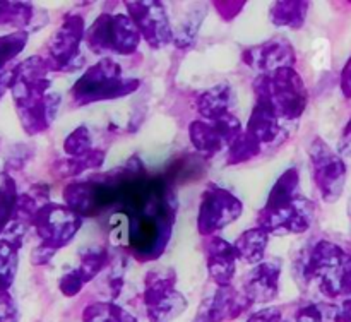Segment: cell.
Here are the masks:
<instances>
[{
    "mask_svg": "<svg viewBox=\"0 0 351 322\" xmlns=\"http://www.w3.org/2000/svg\"><path fill=\"white\" fill-rule=\"evenodd\" d=\"M115 209L129 225L127 242L137 260H156L167 249L177 216V195L161 175H151L139 156L112 171Z\"/></svg>",
    "mask_w": 351,
    "mask_h": 322,
    "instance_id": "obj_1",
    "label": "cell"
},
{
    "mask_svg": "<svg viewBox=\"0 0 351 322\" xmlns=\"http://www.w3.org/2000/svg\"><path fill=\"white\" fill-rule=\"evenodd\" d=\"M47 60L43 57L27 58L14 67V81L10 91L14 95L17 113L27 134H40L55 120L60 96L50 91Z\"/></svg>",
    "mask_w": 351,
    "mask_h": 322,
    "instance_id": "obj_2",
    "label": "cell"
},
{
    "mask_svg": "<svg viewBox=\"0 0 351 322\" xmlns=\"http://www.w3.org/2000/svg\"><path fill=\"white\" fill-rule=\"evenodd\" d=\"M315 204L305 197L297 168H288L273 185L266 204L257 214V226L269 235H300L312 226Z\"/></svg>",
    "mask_w": 351,
    "mask_h": 322,
    "instance_id": "obj_3",
    "label": "cell"
},
{
    "mask_svg": "<svg viewBox=\"0 0 351 322\" xmlns=\"http://www.w3.org/2000/svg\"><path fill=\"white\" fill-rule=\"evenodd\" d=\"M302 280L324 297L351 298V252L329 240H319L300 262Z\"/></svg>",
    "mask_w": 351,
    "mask_h": 322,
    "instance_id": "obj_4",
    "label": "cell"
},
{
    "mask_svg": "<svg viewBox=\"0 0 351 322\" xmlns=\"http://www.w3.org/2000/svg\"><path fill=\"white\" fill-rule=\"evenodd\" d=\"M252 88L256 105L269 110L281 122H293L300 119L307 108V88L295 69H280L273 74L257 75Z\"/></svg>",
    "mask_w": 351,
    "mask_h": 322,
    "instance_id": "obj_5",
    "label": "cell"
},
{
    "mask_svg": "<svg viewBox=\"0 0 351 322\" xmlns=\"http://www.w3.org/2000/svg\"><path fill=\"white\" fill-rule=\"evenodd\" d=\"M141 86L139 79L123 75V69L112 57H103L84 71L71 89V98L75 106L110 101L132 95Z\"/></svg>",
    "mask_w": 351,
    "mask_h": 322,
    "instance_id": "obj_6",
    "label": "cell"
},
{
    "mask_svg": "<svg viewBox=\"0 0 351 322\" xmlns=\"http://www.w3.org/2000/svg\"><path fill=\"white\" fill-rule=\"evenodd\" d=\"M40 245L34 249L33 264H47L55 253L72 242L82 226V218L65 204L48 202L31 219Z\"/></svg>",
    "mask_w": 351,
    "mask_h": 322,
    "instance_id": "obj_7",
    "label": "cell"
},
{
    "mask_svg": "<svg viewBox=\"0 0 351 322\" xmlns=\"http://www.w3.org/2000/svg\"><path fill=\"white\" fill-rule=\"evenodd\" d=\"M141 34L129 14H99L86 29L84 41L96 55H132L141 43Z\"/></svg>",
    "mask_w": 351,
    "mask_h": 322,
    "instance_id": "obj_8",
    "label": "cell"
},
{
    "mask_svg": "<svg viewBox=\"0 0 351 322\" xmlns=\"http://www.w3.org/2000/svg\"><path fill=\"white\" fill-rule=\"evenodd\" d=\"M143 300L149 322H171L187 308V298L177 290V274L168 267L146 274Z\"/></svg>",
    "mask_w": 351,
    "mask_h": 322,
    "instance_id": "obj_9",
    "label": "cell"
},
{
    "mask_svg": "<svg viewBox=\"0 0 351 322\" xmlns=\"http://www.w3.org/2000/svg\"><path fill=\"white\" fill-rule=\"evenodd\" d=\"M86 38L84 17L79 14H67L60 26L51 34L47 47V60L51 72H75L84 65L81 43Z\"/></svg>",
    "mask_w": 351,
    "mask_h": 322,
    "instance_id": "obj_10",
    "label": "cell"
},
{
    "mask_svg": "<svg viewBox=\"0 0 351 322\" xmlns=\"http://www.w3.org/2000/svg\"><path fill=\"white\" fill-rule=\"evenodd\" d=\"M308 158L312 164V178L322 201L332 204L341 197L348 177V168L339 153H336L321 137L312 139L308 146Z\"/></svg>",
    "mask_w": 351,
    "mask_h": 322,
    "instance_id": "obj_11",
    "label": "cell"
},
{
    "mask_svg": "<svg viewBox=\"0 0 351 322\" xmlns=\"http://www.w3.org/2000/svg\"><path fill=\"white\" fill-rule=\"evenodd\" d=\"M115 199L112 171L98 177H89L86 180L71 182L64 188L65 206L77 212L82 219L95 218L113 209Z\"/></svg>",
    "mask_w": 351,
    "mask_h": 322,
    "instance_id": "obj_12",
    "label": "cell"
},
{
    "mask_svg": "<svg viewBox=\"0 0 351 322\" xmlns=\"http://www.w3.org/2000/svg\"><path fill=\"white\" fill-rule=\"evenodd\" d=\"M243 211V204L235 194L216 184L204 188L199 202L197 232L202 236H215L228 225L235 223Z\"/></svg>",
    "mask_w": 351,
    "mask_h": 322,
    "instance_id": "obj_13",
    "label": "cell"
},
{
    "mask_svg": "<svg viewBox=\"0 0 351 322\" xmlns=\"http://www.w3.org/2000/svg\"><path fill=\"white\" fill-rule=\"evenodd\" d=\"M240 134H242V122L237 119L235 113L215 120V122H206L199 119L189 125V137H191L192 146L204 158L216 156L225 147L232 146V143Z\"/></svg>",
    "mask_w": 351,
    "mask_h": 322,
    "instance_id": "obj_14",
    "label": "cell"
},
{
    "mask_svg": "<svg viewBox=\"0 0 351 322\" xmlns=\"http://www.w3.org/2000/svg\"><path fill=\"white\" fill-rule=\"evenodd\" d=\"M125 10L151 48H165L173 41V29L161 2H125Z\"/></svg>",
    "mask_w": 351,
    "mask_h": 322,
    "instance_id": "obj_15",
    "label": "cell"
},
{
    "mask_svg": "<svg viewBox=\"0 0 351 322\" xmlns=\"http://www.w3.org/2000/svg\"><path fill=\"white\" fill-rule=\"evenodd\" d=\"M252 307L245 293L233 286H218L211 295L202 298L197 314L192 322H226L235 321Z\"/></svg>",
    "mask_w": 351,
    "mask_h": 322,
    "instance_id": "obj_16",
    "label": "cell"
},
{
    "mask_svg": "<svg viewBox=\"0 0 351 322\" xmlns=\"http://www.w3.org/2000/svg\"><path fill=\"white\" fill-rule=\"evenodd\" d=\"M242 58L250 69L259 72V75L273 74L280 69H295V64H297L295 48L285 36H274L247 48Z\"/></svg>",
    "mask_w": 351,
    "mask_h": 322,
    "instance_id": "obj_17",
    "label": "cell"
},
{
    "mask_svg": "<svg viewBox=\"0 0 351 322\" xmlns=\"http://www.w3.org/2000/svg\"><path fill=\"white\" fill-rule=\"evenodd\" d=\"M283 262L278 257L264 259L245 274L242 291L254 304H269L280 293V277Z\"/></svg>",
    "mask_w": 351,
    "mask_h": 322,
    "instance_id": "obj_18",
    "label": "cell"
},
{
    "mask_svg": "<svg viewBox=\"0 0 351 322\" xmlns=\"http://www.w3.org/2000/svg\"><path fill=\"white\" fill-rule=\"evenodd\" d=\"M108 250L101 247L84 249L81 252V264L65 273L58 281V288L65 297H75L89 281L95 280L108 266Z\"/></svg>",
    "mask_w": 351,
    "mask_h": 322,
    "instance_id": "obj_19",
    "label": "cell"
},
{
    "mask_svg": "<svg viewBox=\"0 0 351 322\" xmlns=\"http://www.w3.org/2000/svg\"><path fill=\"white\" fill-rule=\"evenodd\" d=\"M237 250L221 236H211L206 243V266L216 286H232L237 271Z\"/></svg>",
    "mask_w": 351,
    "mask_h": 322,
    "instance_id": "obj_20",
    "label": "cell"
},
{
    "mask_svg": "<svg viewBox=\"0 0 351 322\" xmlns=\"http://www.w3.org/2000/svg\"><path fill=\"white\" fill-rule=\"evenodd\" d=\"M235 103V92L228 84H216L206 89L195 99V108L201 120L215 122L226 115H232V106Z\"/></svg>",
    "mask_w": 351,
    "mask_h": 322,
    "instance_id": "obj_21",
    "label": "cell"
},
{
    "mask_svg": "<svg viewBox=\"0 0 351 322\" xmlns=\"http://www.w3.org/2000/svg\"><path fill=\"white\" fill-rule=\"evenodd\" d=\"M269 236V233L259 226H254V228L243 232L233 243L239 260H243L250 266H257L259 262H263L264 257H266Z\"/></svg>",
    "mask_w": 351,
    "mask_h": 322,
    "instance_id": "obj_22",
    "label": "cell"
},
{
    "mask_svg": "<svg viewBox=\"0 0 351 322\" xmlns=\"http://www.w3.org/2000/svg\"><path fill=\"white\" fill-rule=\"evenodd\" d=\"M245 130L261 144H269L281 134V120L264 106L254 105Z\"/></svg>",
    "mask_w": 351,
    "mask_h": 322,
    "instance_id": "obj_23",
    "label": "cell"
},
{
    "mask_svg": "<svg viewBox=\"0 0 351 322\" xmlns=\"http://www.w3.org/2000/svg\"><path fill=\"white\" fill-rule=\"evenodd\" d=\"M308 7V2H276L271 5L269 17L276 26L300 29L307 19Z\"/></svg>",
    "mask_w": 351,
    "mask_h": 322,
    "instance_id": "obj_24",
    "label": "cell"
},
{
    "mask_svg": "<svg viewBox=\"0 0 351 322\" xmlns=\"http://www.w3.org/2000/svg\"><path fill=\"white\" fill-rule=\"evenodd\" d=\"M82 322H139L115 301H95L82 310Z\"/></svg>",
    "mask_w": 351,
    "mask_h": 322,
    "instance_id": "obj_25",
    "label": "cell"
},
{
    "mask_svg": "<svg viewBox=\"0 0 351 322\" xmlns=\"http://www.w3.org/2000/svg\"><path fill=\"white\" fill-rule=\"evenodd\" d=\"M103 163H105V151L93 149L88 154H82L79 158H69V160L58 161L55 164V171L62 178H74L84 173V171L93 170V168L96 170Z\"/></svg>",
    "mask_w": 351,
    "mask_h": 322,
    "instance_id": "obj_26",
    "label": "cell"
},
{
    "mask_svg": "<svg viewBox=\"0 0 351 322\" xmlns=\"http://www.w3.org/2000/svg\"><path fill=\"white\" fill-rule=\"evenodd\" d=\"M261 149H263V144L259 140L254 139L247 130H242L239 137L232 143V146L228 147V158H226V163L228 164H242L250 161L252 158L259 156Z\"/></svg>",
    "mask_w": 351,
    "mask_h": 322,
    "instance_id": "obj_27",
    "label": "cell"
},
{
    "mask_svg": "<svg viewBox=\"0 0 351 322\" xmlns=\"http://www.w3.org/2000/svg\"><path fill=\"white\" fill-rule=\"evenodd\" d=\"M17 271V245L10 240H0V293H7Z\"/></svg>",
    "mask_w": 351,
    "mask_h": 322,
    "instance_id": "obj_28",
    "label": "cell"
},
{
    "mask_svg": "<svg viewBox=\"0 0 351 322\" xmlns=\"http://www.w3.org/2000/svg\"><path fill=\"white\" fill-rule=\"evenodd\" d=\"M27 43V33L26 31H14V33L5 34V36H0V74L3 71L7 64L12 60L16 55H19L24 50Z\"/></svg>",
    "mask_w": 351,
    "mask_h": 322,
    "instance_id": "obj_29",
    "label": "cell"
},
{
    "mask_svg": "<svg viewBox=\"0 0 351 322\" xmlns=\"http://www.w3.org/2000/svg\"><path fill=\"white\" fill-rule=\"evenodd\" d=\"M93 140H91V132L86 125H79L65 137L64 140V151L71 158H79L82 154H88L89 151H93Z\"/></svg>",
    "mask_w": 351,
    "mask_h": 322,
    "instance_id": "obj_30",
    "label": "cell"
},
{
    "mask_svg": "<svg viewBox=\"0 0 351 322\" xmlns=\"http://www.w3.org/2000/svg\"><path fill=\"white\" fill-rule=\"evenodd\" d=\"M295 322H324V312L317 304H305L295 314Z\"/></svg>",
    "mask_w": 351,
    "mask_h": 322,
    "instance_id": "obj_31",
    "label": "cell"
},
{
    "mask_svg": "<svg viewBox=\"0 0 351 322\" xmlns=\"http://www.w3.org/2000/svg\"><path fill=\"white\" fill-rule=\"evenodd\" d=\"M0 322H19V312L9 293H0Z\"/></svg>",
    "mask_w": 351,
    "mask_h": 322,
    "instance_id": "obj_32",
    "label": "cell"
},
{
    "mask_svg": "<svg viewBox=\"0 0 351 322\" xmlns=\"http://www.w3.org/2000/svg\"><path fill=\"white\" fill-rule=\"evenodd\" d=\"M247 322H288L283 319V314L278 307H267L256 312L247 319Z\"/></svg>",
    "mask_w": 351,
    "mask_h": 322,
    "instance_id": "obj_33",
    "label": "cell"
},
{
    "mask_svg": "<svg viewBox=\"0 0 351 322\" xmlns=\"http://www.w3.org/2000/svg\"><path fill=\"white\" fill-rule=\"evenodd\" d=\"M338 153L341 154V156L351 158V119L348 120V123L345 125V129H343L341 137H339Z\"/></svg>",
    "mask_w": 351,
    "mask_h": 322,
    "instance_id": "obj_34",
    "label": "cell"
},
{
    "mask_svg": "<svg viewBox=\"0 0 351 322\" xmlns=\"http://www.w3.org/2000/svg\"><path fill=\"white\" fill-rule=\"evenodd\" d=\"M216 10L223 16V19H233L237 14H240V10L243 9V3H233V2H221L215 3Z\"/></svg>",
    "mask_w": 351,
    "mask_h": 322,
    "instance_id": "obj_35",
    "label": "cell"
},
{
    "mask_svg": "<svg viewBox=\"0 0 351 322\" xmlns=\"http://www.w3.org/2000/svg\"><path fill=\"white\" fill-rule=\"evenodd\" d=\"M339 86H341V92L345 98L351 99V57L345 64L341 71V79H339Z\"/></svg>",
    "mask_w": 351,
    "mask_h": 322,
    "instance_id": "obj_36",
    "label": "cell"
},
{
    "mask_svg": "<svg viewBox=\"0 0 351 322\" xmlns=\"http://www.w3.org/2000/svg\"><path fill=\"white\" fill-rule=\"evenodd\" d=\"M336 321L351 322V298H346L336 310Z\"/></svg>",
    "mask_w": 351,
    "mask_h": 322,
    "instance_id": "obj_37",
    "label": "cell"
},
{
    "mask_svg": "<svg viewBox=\"0 0 351 322\" xmlns=\"http://www.w3.org/2000/svg\"><path fill=\"white\" fill-rule=\"evenodd\" d=\"M348 216H350V219H351V197H350V201H348Z\"/></svg>",
    "mask_w": 351,
    "mask_h": 322,
    "instance_id": "obj_38",
    "label": "cell"
}]
</instances>
